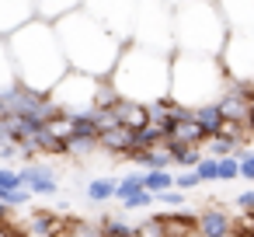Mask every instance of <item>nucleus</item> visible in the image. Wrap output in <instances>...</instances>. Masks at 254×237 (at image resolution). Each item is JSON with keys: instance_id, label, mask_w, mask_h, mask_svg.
Masks as SVG:
<instances>
[{"instance_id": "obj_1", "label": "nucleus", "mask_w": 254, "mask_h": 237, "mask_svg": "<svg viewBox=\"0 0 254 237\" xmlns=\"http://www.w3.org/2000/svg\"><path fill=\"white\" fill-rule=\"evenodd\" d=\"M7 42H11L14 67H18V80L32 91L49 94L73 70L66 60V49L60 42L56 21H49V18H32L14 35H7Z\"/></svg>"}, {"instance_id": "obj_2", "label": "nucleus", "mask_w": 254, "mask_h": 237, "mask_svg": "<svg viewBox=\"0 0 254 237\" xmlns=\"http://www.w3.org/2000/svg\"><path fill=\"white\" fill-rule=\"evenodd\" d=\"M56 32H60V42H63L73 70L94 74V77H112V70L126 49V39H119L108 25H101L84 7L63 14L56 21Z\"/></svg>"}, {"instance_id": "obj_3", "label": "nucleus", "mask_w": 254, "mask_h": 237, "mask_svg": "<svg viewBox=\"0 0 254 237\" xmlns=\"http://www.w3.org/2000/svg\"><path fill=\"white\" fill-rule=\"evenodd\" d=\"M171 67H174V53H160V49H146L136 42H126L115 70H112V84L122 98L132 101H160L171 98Z\"/></svg>"}, {"instance_id": "obj_4", "label": "nucleus", "mask_w": 254, "mask_h": 237, "mask_svg": "<svg viewBox=\"0 0 254 237\" xmlns=\"http://www.w3.org/2000/svg\"><path fill=\"white\" fill-rule=\"evenodd\" d=\"M226 70L219 56H205V53H174V67H171V98L181 101L185 108H198L209 101H219V94L226 91Z\"/></svg>"}, {"instance_id": "obj_5", "label": "nucleus", "mask_w": 254, "mask_h": 237, "mask_svg": "<svg viewBox=\"0 0 254 237\" xmlns=\"http://www.w3.org/2000/svg\"><path fill=\"white\" fill-rule=\"evenodd\" d=\"M230 32L233 28L219 11V0H188L174 11V42L181 53L219 56Z\"/></svg>"}, {"instance_id": "obj_6", "label": "nucleus", "mask_w": 254, "mask_h": 237, "mask_svg": "<svg viewBox=\"0 0 254 237\" xmlns=\"http://www.w3.org/2000/svg\"><path fill=\"white\" fill-rule=\"evenodd\" d=\"M174 11L178 7H171L167 0H139L129 42L146 46V49H160V53H178V42H174Z\"/></svg>"}, {"instance_id": "obj_7", "label": "nucleus", "mask_w": 254, "mask_h": 237, "mask_svg": "<svg viewBox=\"0 0 254 237\" xmlns=\"http://www.w3.org/2000/svg\"><path fill=\"white\" fill-rule=\"evenodd\" d=\"M101 80H105V77L70 70V74L49 91V98L60 105V112H66V115H80V112H91V108L98 105V98H101Z\"/></svg>"}, {"instance_id": "obj_8", "label": "nucleus", "mask_w": 254, "mask_h": 237, "mask_svg": "<svg viewBox=\"0 0 254 237\" xmlns=\"http://www.w3.org/2000/svg\"><path fill=\"white\" fill-rule=\"evenodd\" d=\"M139 0H84V11L94 14L101 25H108L119 39H132V21H136Z\"/></svg>"}, {"instance_id": "obj_9", "label": "nucleus", "mask_w": 254, "mask_h": 237, "mask_svg": "<svg viewBox=\"0 0 254 237\" xmlns=\"http://www.w3.org/2000/svg\"><path fill=\"white\" fill-rule=\"evenodd\" d=\"M219 60L230 80H254V32H230Z\"/></svg>"}, {"instance_id": "obj_10", "label": "nucleus", "mask_w": 254, "mask_h": 237, "mask_svg": "<svg viewBox=\"0 0 254 237\" xmlns=\"http://www.w3.org/2000/svg\"><path fill=\"white\" fill-rule=\"evenodd\" d=\"M219 108L226 119H237V122H251V112H254V94L247 87V80H226V91L219 94Z\"/></svg>"}, {"instance_id": "obj_11", "label": "nucleus", "mask_w": 254, "mask_h": 237, "mask_svg": "<svg viewBox=\"0 0 254 237\" xmlns=\"http://www.w3.org/2000/svg\"><path fill=\"white\" fill-rule=\"evenodd\" d=\"M136 133H139V129H129V126H122V122H119V126H112V129H101L98 143H101V150L115 154L119 160H132V157L139 154Z\"/></svg>"}, {"instance_id": "obj_12", "label": "nucleus", "mask_w": 254, "mask_h": 237, "mask_svg": "<svg viewBox=\"0 0 254 237\" xmlns=\"http://www.w3.org/2000/svg\"><path fill=\"white\" fill-rule=\"evenodd\" d=\"M32 18H39L35 0H0V35H14Z\"/></svg>"}, {"instance_id": "obj_13", "label": "nucleus", "mask_w": 254, "mask_h": 237, "mask_svg": "<svg viewBox=\"0 0 254 237\" xmlns=\"http://www.w3.org/2000/svg\"><path fill=\"white\" fill-rule=\"evenodd\" d=\"M21 178H25V185H28L35 195H56V192H60L56 171H53L49 164H25V167H21Z\"/></svg>"}, {"instance_id": "obj_14", "label": "nucleus", "mask_w": 254, "mask_h": 237, "mask_svg": "<svg viewBox=\"0 0 254 237\" xmlns=\"http://www.w3.org/2000/svg\"><path fill=\"white\" fill-rule=\"evenodd\" d=\"M219 11L233 32H254V0H219Z\"/></svg>"}, {"instance_id": "obj_15", "label": "nucleus", "mask_w": 254, "mask_h": 237, "mask_svg": "<svg viewBox=\"0 0 254 237\" xmlns=\"http://www.w3.org/2000/svg\"><path fill=\"white\" fill-rule=\"evenodd\" d=\"M198 230L205 237H223L226 230H233V216L223 206H205V209H198Z\"/></svg>"}, {"instance_id": "obj_16", "label": "nucleus", "mask_w": 254, "mask_h": 237, "mask_svg": "<svg viewBox=\"0 0 254 237\" xmlns=\"http://www.w3.org/2000/svg\"><path fill=\"white\" fill-rule=\"evenodd\" d=\"M115 115H119V122L129 126V129H143V126L150 122V105H146V101H132V98H119V101H115Z\"/></svg>"}, {"instance_id": "obj_17", "label": "nucleus", "mask_w": 254, "mask_h": 237, "mask_svg": "<svg viewBox=\"0 0 254 237\" xmlns=\"http://www.w3.org/2000/svg\"><path fill=\"white\" fill-rule=\"evenodd\" d=\"M18 67H14V56H11V42L7 35H0V94H11L18 87Z\"/></svg>"}, {"instance_id": "obj_18", "label": "nucleus", "mask_w": 254, "mask_h": 237, "mask_svg": "<svg viewBox=\"0 0 254 237\" xmlns=\"http://www.w3.org/2000/svg\"><path fill=\"white\" fill-rule=\"evenodd\" d=\"M132 160H136V164H143V171H171L174 154H171V147H167V143H157V147H150V150H139Z\"/></svg>"}, {"instance_id": "obj_19", "label": "nucleus", "mask_w": 254, "mask_h": 237, "mask_svg": "<svg viewBox=\"0 0 254 237\" xmlns=\"http://www.w3.org/2000/svg\"><path fill=\"white\" fill-rule=\"evenodd\" d=\"M191 119L209 133V136H216L219 129H223V122H226V115H223V108H219V101H209V105H198V108H191Z\"/></svg>"}, {"instance_id": "obj_20", "label": "nucleus", "mask_w": 254, "mask_h": 237, "mask_svg": "<svg viewBox=\"0 0 254 237\" xmlns=\"http://www.w3.org/2000/svg\"><path fill=\"white\" fill-rule=\"evenodd\" d=\"M167 147H171V154H174V164H178V167H198V160L205 157V150H202V147L185 143V140H174V136H167Z\"/></svg>"}, {"instance_id": "obj_21", "label": "nucleus", "mask_w": 254, "mask_h": 237, "mask_svg": "<svg viewBox=\"0 0 254 237\" xmlns=\"http://www.w3.org/2000/svg\"><path fill=\"white\" fill-rule=\"evenodd\" d=\"M115 192H119V178H112V174H108V178H94V181H87V188H84L87 202H94V206L112 202Z\"/></svg>"}, {"instance_id": "obj_22", "label": "nucleus", "mask_w": 254, "mask_h": 237, "mask_svg": "<svg viewBox=\"0 0 254 237\" xmlns=\"http://www.w3.org/2000/svg\"><path fill=\"white\" fill-rule=\"evenodd\" d=\"M35 143H39V154H42V157H53V154H56V157H70V143H66V140H60V136L49 129V122L39 129Z\"/></svg>"}, {"instance_id": "obj_23", "label": "nucleus", "mask_w": 254, "mask_h": 237, "mask_svg": "<svg viewBox=\"0 0 254 237\" xmlns=\"http://www.w3.org/2000/svg\"><path fill=\"white\" fill-rule=\"evenodd\" d=\"M39 4V18H49V21H60L63 14L70 11H80L84 0H35Z\"/></svg>"}, {"instance_id": "obj_24", "label": "nucleus", "mask_w": 254, "mask_h": 237, "mask_svg": "<svg viewBox=\"0 0 254 237\" xmlns=\"http://www.w3.org/2000/svg\"><path fill=\"white\" fill-rule=\"evenodd\" d=\"M171 136H174V140H185V143H195V147H205V143H209V133H205L191 115H188V119H181V122L174 126V133H171Z\"/></svg>"}, {"instance_id": "obj_25", "label": "nucleus", "mask_w": 254, "mask_h": 237, "mask_svg": "<svg viewBox=\"0 0 254 237\" xmlns=\"http://www.w3.org/2000/svg\"><path fill=\"white\" fill-rule=\"evenodd\" d=\"M146 188V171H132V174H126L122 181H119V192H115V199L119 202H126V199H132L136 192H143Z\"/></svg>"}, {"instance_id": "obj_26", "label": "nucleus", "mask_w": 254, "mask_h": 237, "mask_svg": "<svg viewBox=\"0 0 254 237\" xmlns=\"http://www.w3.org/2000/svg\"><path fill=\"white\" fill-rule=\"evenodd\" d=\"M98 223L105 234H122V237H136V230H139V223H129L126 216H101Z\"/></svg>"}, {"instance_id": "obj_27", "label": "nucleus", "mask_w": 254, "mask_h": 237, "mask_svg": "<svg viewBox=\"0 0 254 237\" xmlns=\"http://www.w3.org/2000/svg\"><path fill=\"white\" fill-rule=\"evenodd\" d=\"M136 237H167V227H164V213H150L139 220V230Z\"/></svg>"}, {"instance_id": "obj_28", "label": "nucleus", "mask_w": 254, "mask_h": 237, "mask_svg": "<svg viewBox=\"0 0 254 237\" xmlns=\"http://www.w3.org/2000/svg\"><path fill=\"white\" fill-rule=\"evenodd\" d=\"M240 147L230 140V136H223V133H216V136H209V143H205V154H212V157H230V154H237Z\"/></svg>"}, {"instance_id": "obj_29", "label": "nucleus", "mask_w": 254, "mask_h": 237, "mask_svg": "<svg viewBox=\"0 0 254 237\" xmlns=\"http://www.w3.org/2000/svg\"><path fill=\"white\" fill-rule=\"evenodd\" d=\"M66 237H105V230H101V223L70 220V223H66Z\"/></svg>"}, {"instance_id": "obj_30", "label": "nucleus", "mask_w": 254, "mask_h": 237, "mask_svg": "<svg viewBox=\"0 0 254 237\" xmlns=\"http://www.w3.org/2000/svg\"><path fill=\"white\" fill-rule=\"evenodd\" d=\"M146 188H150L153 195H160V192L174 188V174H171V171H146Z\"/></svg>"}, {"instance_id": "obj_31", "label": "nucleus", "mask_w": 254, "mask_h": 237, "mask_svg": "<svg viewBox=\"0 0 254 237\" xmlns=\"http://www.w3.org/2000/svg\"><path fill=\"white\" fill-rule=\"evenodd\" d=\"M198 178L202 181H219V157H212V154H205L202 160H198Z\"/></svg>"}, {"instance_id": "obj_32", "label": "nucleus", "mask_w": 254, "mask_h": 237, "mask_svg": "<svg viewBox=\"0 0 254 237\" xmlns=\"http://www.w3.org/2000/svg\"><path fill=\"white\" fill-rule=\"evenodd\" d=\"M240 178V157L230 154V157H219V181H237Z\"/></svg>"}, {"instance_id": "obj_33", "label": "nucleus", "mask_w": 254, "mask_h": 237, "mask_svg": "<svg viewBox=\"0 0 254 237\" xmlns=\"http://www.w3.org/2000/svg\"><path fill=\"white\" fill-rule=\"evenodd\" d=\"M198 185H205V181L198 178V171H195V167H185L181 174H174V188H181V192H195Z\"/></svg>"}, {"instance_id": "obj_34", "label": "nucleus", "mask_w": 254, "mask_h": 237, "mask_svg": "<svg viewBox=\"0 0 254 237\" xmlns=\"http://www.w3.org/2000/svg\"><path fill=\"white\" fill-rule=\"evenodd\" d=\"M153 202H157V195H153L150 188H143V192H136L132 199H126V202H122V209H126V213H136V209H150Z\"/></svg>"}, {"instance_id": "obj_35", "label": "nucleus", "mask_w": 254, "mask_h": 237, "mask_svg": "<svg viewBox=\"0 0 254 237\" xmlns=\"http://www.w3.org/2000/svg\"><path fill=\"white\" fill-rule=\"evenodd\" d=\"M157 206H164V209H181V206H188V202H185V192H181V188H167V192L157 195Z\"/></svg>"}, {"instance_id": "obj_36", "label": "nucleus", "mask_w": 254, "mask_h": 237, "mask_svg": "<svg viewBox=\"0 0 254 237\" xmlns=\"http://www.w3.org/2000/svg\"><path fill=\"white\" fill-rule=\"evenodd\" d=\"M101 143L98 140H87V136H70V157H84L91 150H98Z\"/></svg>"}, {"instance_id": "obj_37", "label": "nucleus", "mask_w": 254, "mask_h": 237, "mask_svg": "<svg viewBox=\"0 0 254 237\" xmlns=\"http://www.w3.org/2000/svg\"><path fill=\"white\" fill-rule=\"evenodd\" d=\"M0 185L4 188H25V178H21V171H14V167H0Z\"/></svg>"}, {"instance_id": "obj_38", "label": "nucleus", "mask_w": 254, "mask_h": 237, "mask_svg": "<svg viewBox=\"0 0 254 237\" xmlns=\"http://www.w3.org/2000/svg\"><path fill=\"white\" fill-rule=\"evenodd\" d=\"M240 178L244 181H254V154H240Z\"/></svg>"}, {"instance_id": "obj_39", "label": "nucleus", "mask_w": 254, "mask_h": 237, "mask_svg": "<svg viewBox=\"0 0 254 237\" xmlns=\"http://www.w3.org/2000/svg\"><path fill=\"white\" fill-rule=\"evenodd\" d=\"M237 209L240 213H254V188H247V192L237 195Z\"/></svg>"}, {"instance_id": "obj_40", "label": "nucleus", "mask_w": 254, "mask_h": 237, "mask_svg": "<svg viewBox=\"0 0 254 237\" xmlns=\"http://www.w3.org/2000/svg\"><path fill=\"white\" fill-rule=\"evenodd\" d=\"M223 237H244V234H240V230H237V227H233V230H226V234H223Z\"/></svg>"}, {"instance_id": "obj_41", "label": "nucleus", "mask_w": 254, "mask_h": 237, "mask_svg": "<svg viewBox=\"0 0 254 237\" xmlns=\"http://www.w3.org/2000/svg\"><path fill=\"white\" fill-rule=\"evenodd\" d=\"M167 4H171V7H181V4H188V0H167Z\"/></svg>"}, {"instance_id": "obj_42", "label": "nucleus", "mask_w": 254, "mask_h": 237, "mask_svg": "<svg viewBox=\"0 0 254 237\" xmlns=\"http://www.w3.org/2000/svg\"><path fill=\"white\" fill-rule=\"evenodd\" d=\"M188 237H205V234H202V230H198V227H195V230H191V234H188Z\"/></svg>"}, {"instance_id": "obj_43", "label": "nucleus", "mask_w": 254, "mask_h": 237, "mask_svg": "<svg viewBox=\"0 0 254 237\" xmlns=\"http://www.w3.org/2000/svg\"><path fill=\"white\" fill-rule=\"evenodd\" d=\"M247 87H251V94H254V80H247Z\"/></svg>"}, {"instance_id": "obj_44", "label": "nucleus", "mask_w": 254, "mask_h": 237, "mask_svg": "<svg viewBox=\"0 0 254 237\" xmlns=\"http://www.w3.org/2000/svg\"><path fill=\"white\" fill-rule=\"evenodd\" d=\"M105 237H122V234H105Z\"/></svg>"}, {"instance_id": "obj_45", "label": "nucleus", "mask_w": 254, "mask_h": 237, "mask_svg": "<svg viewBox=\"0 0 254 237\" xmlns=\"http://www.w3.org/2000/svg\"><path fill=\"white\" fill-rule=\"evenodd\" d=\"M251 129H254V112H251Z\"/></svg>"}]
</instances>
